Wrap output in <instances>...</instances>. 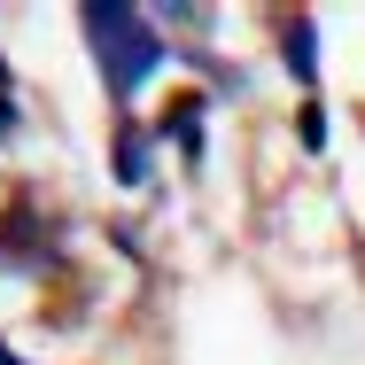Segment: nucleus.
I'll return each instance as SVG.
<instances>
[{
  "label": "nucleus",
  "instance_id": "obj_1",
  "mask_svg": "<svg viewBox=\"0 0 365 365\" xmlns=\"http://www.w3.org/2000/svg\"><path fill=\"white\" fill-rule=\"evenodd\" d=\"M86 31H93V55H101L109 93H133V86L163 63V39L148 31V16L125 8V0H93V8H86Z\"/></svg>",
  "mask_w": 365,
  "mask_h": 365
},
{
  "label": "nucleus",
  "instance_id": "obj_3",
  "mask_svg": "<svg viewBox=\"0 0 365 365\" xmlns=\"http://www.w3.org/2000/svg\"><path fill=\"white\" fill-rule=\"evenodd\" d=\"M16 117V86H8V63H0V125Z\"/></svg>",
  "mask_w": 365,
  "mask_h": 365
},
{
  "label": "nucleus",
  "instance_id": "obj_4",
  "mask_svg": "<svg viewBox=\"0 0 365 365\" xmlns=\"http://www.w3.org/2000/svg\"><path fill=\"white\" fill-rule=\"evenodd\" d=\"M0 365H8V358H0Z\"/></svg>",
  "mask_w": 365,
  "mask_h": 365
},
{
  "label": "nucleus",
  "instance_id": "obj_2",
  "mask_svg": "<svg viewBox=\"0 0 365 365\" xmlns=\"http://www.w3.org/2000/svg\"><path fill=\"white\" fill-rule=\"evenodd\" d=\"M288 63H295V78H311V24L288 31Z\"/></svg>",
  "mask_w": 365,
  "mask_h": 365
}]
</instances>
